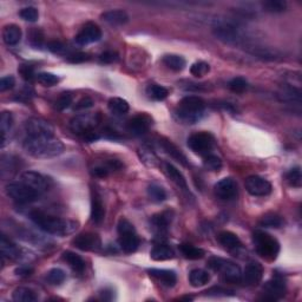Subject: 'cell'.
<instances>
[{
	"label": "cell",
	"instance_id": "1",
	"mask_svg": "<svg viewBox=\"0 0 302 302\" xmlns=\"http://www.w3.org/2000/svg\"><path fill=\"white\" fill-rule=\"evenodd\" d=\"M30 219L43 232L56 236H66L73 234L79 226L76 221L59 219V217H54L43 212H39V210L31 212Z\"/></svg>",
	"mask_w": 302,
	"mask_h": 302
},
{
	"label": "cell",
	"instance_id": "2",
	"mask_svg": "<svg viewBox=\"0 0 302 302\" xmlns=\"http://www.w3.org/2000/svg\"><path fill=\"white\" fill-rule=\"evenodd\" d=\"M24 149L35 158H52L63 154L64 144L54 136L46 137H26Z\"/></svg>",
	"mask_w": 302,
	"mask_h": 302
},
{
	"label": "cell",
	"instance_id": "3",
	"mask_svg": "<svg viewBox=\"0 0 302 302\" xmlns=\"http://www.w3.org/2000/svg\"><path fill=\"white\" fill-rule=\"evenodd\" d=\"M204 108H206V103L201 97L187 96L180 102L176 113L181 121L194 124L201 119Z\"/></svg>",
	"mask_w": 302,
	"mask_h": 302
},
{
	"label": "cell",
	"instance_id": "4",
	"mask_svg": "<svg viewBox=\"0 0 302 302\" xmlns=\"http://www.w3.org/2000/svg\"><path fill=\"white\" fill-rule=\"evenodd\" d=\"M253 242L258 254L268 261H274L280 253V243L278 240L262 230H256L254 233Z\"/></svg>",
	"mask_w": 302,
	"mask_h": 302
},
{
	"label": "cell",
	"instance_id": "5",
	"mask_svg": "<svg viewBox=\"0 0 302 302\" xmlns=\"http://www.w3.org/2000/svg\"><path fill=\"white\" fill-rule=\"evenodd\" d=\"M208 266L213 271L221 273L223 275V278L226 279V281L234 282V284H238V282L241 281V268L238 265L234 264V262H230L228 260H223L221 258H210L208 260Z\"/></svg>",
	"mask_w": 302,
	"mask_h": 302
},
{
	"label": "cell",
	"instance_id": "6",
	"mask_svg": "<svg viewBox=\"0 0 302 302\" xmlns=\"http://www.w3.org/2000/svg\"><path fill=\"white\" fill-rule=\"evenodd\" d=\"M6 194H7L9 199L20 204L34 202V201L38 200L39 195H40L21 181L7 184L6 186Z\"/></svg>",
	"mask_w": 302,
	"mask_h": 302
},
{
	"label": "cell",
	"instance_id": "7",
	"mask_svg": "<svg viewBox=\"0 0 302 302\" xmlns=\"http://www.w3.org/2000/svg\"><path fill=\"white\" fill-rule=\"evenodd\" d=\"M100 123L99 113H82L73 117L70 121V129L74 134L86 135L95 131V129Z\"/></svg>",
	"mask_w": 302,
	"mask_h": 302
},
{
	"label": "cell",
	"instance_id": "8",
	"mask_svg": "<svg viewBox=\"0 0 302 302\" xmlns=\"http://www.w3.org/2000/svg\"><path fill=\"white\" fill-rule=\"evenodd\" d=\"M215 145V138L209 132L202 131L196 132L188 138V147L193 150L195 154L200 156H207L213 150Z\"/></svg>",
	"mask_w": 302,
	"mask_h": 302
},
{
	"label": "cell",
	"instance_id": "9",
	"mask_svg": "<svg viewBox=\"0 0 302 302\" xmlns=\"http://www.w3.org/2000/svg\"><path fill=\"white\" fill-rule=\"evenodd\" d=\"M213 34L226 44L235 45L241 40L239 28L230 22H219L213 27Z\"/></svg>",
	"mask_w": 302,
	"mask_h": 302
},
{
	"label": "cell",
	"instance_id": "10",
	"mask_svg": "<svg viewBox=\"0 0 302 302\" xmlns=\"http://www.w3.org/2000/svg\"><path fill=\"white\" fill-rule=\"evenodd\" d=\"M25 132L27 137H46L54 136V129L50 123L40 118H30L25 122Z\"/></svg>",
	"mask_w": 302,
	"mask_h": 302
},
{
	"label": "cell",
	"instance_id": "11",
	"mask_svg": "<svg viewBox=\"0 0 302 302\" xmlns=\"http://www.w3.org/2000/svg\"><path fill=\"white\" fill-rule=\"evenodd\" d=\"M245 187L247 191L253 196H267L272 193V184L266 178L256 176H249L246 178Z\"/></svg>",
	"mask_w": 302,
	"mask_h": 302
},
{
	"label": "cell",
	"instance_id": "12",
	"mask_svg": "<svg viewBox=\"0 0 302 302\" xmlns=\"http://www.w3.org/2000/svg\"><path fill=\"white\" fill-rule=\"evenodd\" d=\"M216 196L223 201L235 200L239 195V188L232 177H226L217 182L214 187Z\"/></svg>",
	"mask_w": 302,
	"mask_h": 302
},
{
	"label": "cell",
	"instance_id": "13",
	"mask_svg": "<svg viewBox=\"0 0 302 302\" xmlns=\"http://www.w3.org/2000/svg\"><path fill=\"white\" fill-rule=\"evenodd\" d=\"M100 38H102V30L99 28V26L93 24V22H87V24L83 26L79 33L76 35L74 40H76L78 45L84 46V45L96 43Z\"/></svg>",
	"mask_w": 302,
	"mask_h": 302
},
{
	"label": "cell",
	"instance_id": "14",
	"mask_svg": "<svg viewBox=\"0 0 302 302\" xmlns=\"http://www.w3.org/2000/svg\"><path fill=\"white\" fill-rule=\"evenodd\" d=\"M72 243L76 248L84 252L98 251L100 247H102V241H100L99 236L93 233L80 234V235L74 238Z\"/></svg>",
	"mask_w": 302,
	"mask_h": 302
},
{
	"label": "cell",
	"instance_id": "15",
	"mask_svg": "<svg viewBox=\"0 0 302 302\" xmlns=\"http://www.w3.org/2000/svg\"><path fill=\"white\" fill-rule=\"evenodd\" d=\"M262 278H264V267L259 262H249L246 266L245 272L242 273L241 281L246 286L253 287L258 286L262 281Z\"/></svg>",
	"mask_w": 302,
	"mask_h": 302
},
{
	"label": "cell",
	"instance_id": "16",
	"mask_svg": "<svg viewBox=\"0 0 302 302\" xmlns=\"http://www.w3.org/2000/svg\"><path fill=\"white\" fill-rule=\"evenodd\" d=\"M21 182H24L25 184H27L28 187H31L32 189H34L39 194L44 193L48 188L47 178L41 174L35 173V171H26V173L22 174Z\"/></svg>",
	"mask_w": 302,
	"mask_h": 302
},
{
	"label": "cell",
	"instance_id": "17",
	"mask_svg": "<svg viewBox=\"0 0 302 302\" xmlns=\"http://www.w3.org/2000/svg\"><path fill=\"white\" fill-rule=\"evenodd\" d=\"M151 126V118L145 113L135 116L128 123V131L134 136H142L147 134Z\"/></svg>",
	"mask_w": 302,
	"mask_h": 302
},
{
	"label": "cell",
	"instance_id": "18",
	"mask_svg": "<svg viewBox=\"0 0 302 302\" xmlns=\"http://www.w3.org/2000/svg\"><path fill=\"white\" fill-rule=\"evenodd\" d=\"M264 293L266 294L265 299L268 300H279L286 294V284L281 279L275 278L267 281L264 286Z\"/></svg>",
	"mask_w": 302,
	"mask_h": 302
},
{
	"label": "cell",
	"instance_id": "19",
	"mask_svg": "<svg viewBox=\"0 0 302 302\" xmlns=\"http://www.w3.org/2000/svg\"><path fill=\"white\" fill-rule=\"evenodd\" d=\"M91 221L95 225H100L103 222L104 217H105V209H104V204L102 199L97 191L92 190L91 194Z\"/></svg>",
	"mask_w": 302,
	"mask_h": 302
},
{
	"label": "cell",
	"instance_id": "20",
	"mask_svg": "<svg viewBox=\"0 0 302 302\" xmlns=\"http://www.w3.org/2000/svg\"><path fill=\"white\" fill-rule=\"evenodd\" d=\"M118 245L121 247V249L126 254H132L138 249L139 246V239L136 232L128 233V234H122L119 235L118 239Z\"/></svg>",
	"mask_w": 302,
	"mask_h": 302
},
{
	"label": "cell",
	"instance_id": "21",
	"mask_svg": "<svg viewBox=\"0 0 302 302\" xmlns=\"http://www.w3.org/2000/svg\"><path fill=\"white\" fill-rule=\"evenodd\" d=\"M100 18H102V20L112 26H121L129 21L128 13L123 11V9H110V11L102 13Z\"/></svg>",
	"mask_w": 302,
	"mask_h": 302
},
{
	"label": "cell",
	"instance_id": "22",
	"mask_svg": "<svg viewBox=\"0 0 302 302\" xmlns=\"http://www.w3.org/2000/svg\"><path fill=\"white\" fill-rule=\"evenodd\" d=\"M149 274L150 277L155 278L162 285L167 286V287H174L177 282L176 273L173 271H167V269H149Z\"/></svg>",
	"mask_w": 302,
	"mask_h": 302
},
{
	"label": "cell",
	"instance_id": "23",
	"mask_svg": "<svg viewBox=\"0 0 302 302\" xmlns=\"http://www.w3.org/2000/svg\"><path fill=\"white\" fill-rule=\"evenodd\" d=\"M2 40L8 46L17 45L21 40V30L20 27L14 24L6 25L2 30Z\"/></svg>",
	"mask_w": 302,
	"mask_h": 302
},
{
	"label": "cell",
	"instance_id": "24",
	"mask_svg": "<svg viewBox=\"0 0 302 302\" xmlns=\"http://www.w3.org/2000/svg\"><path fill=\"white\" fill-rule=\"evenodd\" d=\"M164 171L165 174H167V176L170 178L177 187H180L184 190L188 189L186 177L183 176V174H182L175 165H173L171 163H168L167 162V163H164Z\"/></svg>",
	"mask_w": 302,
	"mask_h": 302
},
{
	"label": "cell",
	"instance_id": "25",
	"mask_svg": "<svg viewBox=\"0 0 302 302\" xmlns=\"http://www.w3.org/2000/svg\"><path fill=\"white\" fill-rule=\"evenodd\" d=\"M279 98L282 102H287V103H297L300 104L301 103V91L298 87H295L293 85H285L279 92Z\"/></svg>",
	"mask_w": 302,
	"mask_h": 302
},
{
	"label": "cell",
	"instance_id": "26",
	"mask_svg": "<svg viewBox=\"0 0 302 302\" xmlns=\"http://www.w3.org/2000/svg\"><path fill=\"white\" fill-rule=\"evenodd\" d=\"M160 144L162 149H163L169 156H171L175 161L180 162V163L183 165L188 164L186 156H184L183 152H182L180 149L174 144V143H171V141H168V139H161Z\"/></svg>",
	"mask_w": 302,
	"mask_h": 302
},
{
	"label": "cell",
	"instance_id": "27",
	"mask_svg": "<svg viewBox=\"0 0 302 302\" xmlns=\"http://www.w3.org/2000/svg\"><path fill=\"white\" fill-rule=\"evenodd\" d=\"M217 240H219L221 246H223L227 249H230V251L238 249L242 246L239 236L232 232H221L219 236H217Z\"/></svg>",
	"mask_w": 302,
	"mask_h": 302
},
{
	"label": "cell",
	"instance_id": "28",
	"mask_svg": "<svg viewBox=\"0 0 302 302\" xmlns=\"http://www.w3.org/2000/svg\"><path fill=\"white\" fill-rule=\"evenodd\" d=\"M174 255H175L174 249L171 248L170 246L163 245V243H160V245L155 246L150 253L151 259L155 260V261H165V260H170L174 258Z\"/></svg>",
	"mask_w": 302,
	"mask_h": 302
},
{
	"label": "cell",
	"instance_id": "29",
	"mask_svg": "<svg viewBox=\"0 0 302 302\" xmlns=\"http://www.w3.org/2000/svg\"><path fill=\"white\" fill-rule=\"evenodd\" d=\"M0 249H1L2 258L15 260L20 255V251H19L18 247L13 242L9 241L5 235H2L1 240H0Z\"/></svg>",
	"mask_w": 302,
	"mask_h": 302
},
{
	"label": "cell",
	"instance_id": "30",
	"mask_svg": "<svg viewBox=\"0 0 302 302\" xmlns=\"http://www.w3.org/2000/svg\"><path fill=\"white\" fill-rule=\"evenodd\" d=\"M63 260L76 273H79V274H82V273L85 271V262H84V260L80 258L79 255L76 254V253L69 252V251L64 252L63 253Z\"/></svg>",
	"mask_w": 302,
	"mask_h": 302
},
{
	"label": "cell",
	"instance_id": "31",
	"mask_svg": "<svg viewBox=\"0 0 302 302\" xmlns=\"http://www.w3.org/2000/svg\"><path fill=\"white\" fill-rule=\"evenodd\" d=\"M259 225L261 227H264V228L279 229V228H281V227H284L285 220L282 219L280 215H278V214L269 213V214H266V215L261 217Z\"/></svg>",
	"mask_w": 302,
	"mask_h": 302
},
{
	"label": "cell",
	"instance_id": "32",
	"mask_svg": "<svg viewBox=\"0 0 302 302\" xmlns=\"http://www.w3.org/2000/svg\"><path fill=\"white\" fill-rule=\"evenodd\" d=\"M210 281L209 273L204 269H194L189 274V282L193 287H202Z\"/></svg>",
	"mask_w": 302,
	"mask_h": 302
},
{
	"label": "cell",
	"instance_id": "33",
	"mask_svg": "<svg viewBox=\"0 0 302 302\" xmlns=\"http://www.w3.org/2000/svg\"><path fill=\"white\" fill-rule=\"evenodd\" d=\"M12 299L17 302H33L37 300V295L27 287H18L13 291Z\"/></svg>",
	"mask_w": 302,
	"mask_h": 302
},
{
	"label": "cell",
	"instance_id": "34",
	"mask_svg": "<svg viewBox=\"0 0 302 302\" xmlns=\"http://www.w3.org/2000/svg\"><path fill=\"white\" fill-rule=\"evenodd\" d=\"M163 63L165 66L173 71H182L187 65L186 59L178 54H167L163 57Z\"/></svg>",
	"mask_w": 302,
	"mask_h": 302
},
{
	"label": "cell",
	"instance_id": "35",
	"mask_svg": "<svg viewBox=\"0 0 302 302\" xmlns=\"http://www.w3.org/2000/svg\"><path fill=\"white\" fill-rule=\"evenodd\" d=\"M108 106L110 111L115 113V115H125L129 111V103L125 99L119 98V97L110 98Z\"/></svg>",
	"mask_w": 302,
	"mask_h": 302
},
{
	"label": "cell",
	"instance_id": "36",
	"mask_svg": "<svg viewBox=\"0 0 302 302\" xmlns=\"http://www.w3.org/2000/svg\"><path fill=\"white\" fill-rule=\"evenodd\" d=\"M180 252L188 260H200L204 256L203 249L197 248L193 245H187V243L180 246Z\"/></svg>",
	"mask_w": 302,
	"mask_h": 302
},
{
	"label": "cell",
	"instance_id": "37",
	"mask_svg": "<svg viewBox=\"0 0 302 302\" xmlns=\"http://www.w3.org/2000/svg\"><path fill=\"white\" fill-rule=\"evenodd\" d=\"M13 118L12 115L7 111H4L1 113V118H0V129H1V136H2V147L5 145V143L7 142V137L9 135L12 128Z\"/></svg>",
	"mask_w": 302,
	"mask_h": 302
},
{
	"label": "cell",
	"instance_id": "38",
	"mask_svg": "<svg viewBox=\"0 0 302 302\" xmlns=\"http://www.w3.org/2000/svg\"><path fill=\"white\" fill-rule=\"evenodd\" d=\"M147 95L154 100H163L168 97L169 91L167 87L158 85V84H150L147 87Z\"/></svg>",
	"mask_w": 302,
	"mask_h": 302
},
{
	"label": "cell",
	"instance_id": "39",
	"mask_svg": "<svg viewBox=\"0 0 302 302\" xmlns=\"http://www.w3.org/2000/svg\"><path fill=\"white\" fill-rule=\"evenodd\" d=\"M170 216L167 213L157 214V215L152 216L151 219V225L154 226V228L157 230L158 233H163L167 230L169 223H170Z\"/></svg>",
	"mask_w": 302,
	"mask_h": 302
},
{
	"label": "cell",
	"instance_id": "40",
	"mask_svg": "<svg viewBox=\"0 0 302 302\" xmlns=\"http://www.w3.org/2000/svg\"><path fill=\"white\" fill-rule=\"evenodd\" d=\"M262 8L269 13H282L287 9V2L284 0H267L262 2Z\"/></svg>",
	"mask_w": 302,
	"mask_h": 302
},
{
	"label": "cell",
	"instance_id": "41",
	"mask_svg": "<svg viewBox=\"0 0 302 302\" xmlns=\"http://www.w3.org/2000/svg\"><path fill=\"white\" fill-rule=\"evenodd\" d=\"M148 195L154 202H163L167 200V191L158 184H150L148 187Z\"/></svg>",
	"mask_w": 302,
	"mask_h": 302
},
{
	"label": "cell",
	"instance_id": "42",
	"mask_svg": "<svg viewBox=\"0 0 302 302\" xmlns=\"http://www.w3.org/2000/svg\"><path fill=\"white\" fill-rule=\"evenodd\" d=\"M65 279H66V274H65V272L60 268L51 269L46 274V281L53 286L61 285L65 281Z\"/></svg>",
	"mask_w": 302,
	"mask_h": 302
},
{
	"label": "cell",
	"instance_id": "43",
	"mask_svg": "<svg viewBox=\"0 0 302 302\" xmlns=\"http://www.w3.org/2000/svg\"><path fill=\"white\" fill-rule=\"evenodd\" d=\"M203 165L210 171H219L222 168V160H221L219 156L209 154L204 156Z\"/></svg>",
	"mask_w": 302,
	"mask_h": 302
},
{
	"label": "cell",
	"instance_id": "44",
	"mask_svg": "<svg viewBox=\"0 0 302 302\" xmlns=\"http://www.w3.org/2000/svg\"><path fill=\"white\" fill-rule=\"evenodd\" d=\"M37 80L44 86H54L59 83V77L50 72H40L37 74Z\"/></svg>",
	"mask_w": 302,
	"mask_h": 302
},
{
	"label": "cell",
	"instance_id": "45",
	"mask_svg": "<svg viewBox=\"0 0 302 302\" xmlns=\"http://www.w3.org/2000/svg\"><path fill=\"white\" fill-rule=\"evenodd\" d=\"M228 87L233 92L242 93L248 89V82L243 77H235L228 83Z\"/></svg>",
	"mask_w": 302,
	"mask_h": 302
},
{
	"label": "cell",
	"instance_id": "46",
	"mask_svg": "<svg viewBox=\"0 0 302 302\" xmlns=\"http://www.w3.org/2000/svg\"><path fill=\"white\" fill-rule=\"evenodd\" d=\"M286 178H287L288 183H290L292 187L300 188L301 184H302L301 169L299 167L291 169V170L287 173V175H286Z\"/></svg>",
	"mask_w": 302,
	"mask_h": 302
},
{
	"label": "cell",
	"instance_id": "47",
	"mask_svg": "<svg viewBox=\"0 0 302 302\" xmlns=\"http://www.w3.org/2000/svg\"><path fill=\"white\" fill-rule=\"evenodd\" d=\"M209 71L210 66L206 61H197V63L191 65L190 67V72L195 77H202L209 72Z\"/></svg>",
	"mask_w": 302,
	"mask_h": 302
},
{
	"label": "cell",
	"instance_id": "48",
	"mask_svg": "<svg viewBox=\"0 0 302 302\" xmlns=\"http://www.w3.org/2000/svg\"><path fill=\"white\" fill-rule=\"evenodd\" d=\"M19 15H20L21 19H24L26 21L30 22H34L38 20L39 18V13L38 9L35 7H32V6H28V7H24L19 12Z\"/></svg>",
	"mask_w": 302,
	"mask_h": 302
},
{
	"label": "cell",
	"instance_id": "49",
	"mask_svg": "<svg viewBox=\"0 0 302 302\" xmlns=\"http://www.w3.org/2000/svg\"><path fill=\"white\" fill-rule=\"evenodd\" d=\"M141 160L149 167H156L157 165V156L150 149L143 148L141 150Z\"/></svg>",
	"mask_w": 302,
	"mask_h": 302
},
{
	"label": "cell",
	"instance_id": "50",
	"mask_svg": "<svg viewBox=\"0 0 302 302\" xmlns=\"http://www.w3.org/2000/svg\"><path fill=\"white\" fill-rule=\"evenodd\" d=\"M73 96L71 93H61L59 98L56 100V109L58 111H63L72 104Z\"/></svg>",
	"mask_w": 302,
	"mask_h": 302
},
{
	"label": "cell",
	"instance_id": "51",
	"mask_svg": "<svg viewBox=\"0 0 302 302\" xmlns=\"http://www.w3.org/2000/svg\"><path fill=\"white\" fill-rule=\"evenodd\" d=\"M117 232H118V235H122V234L132 233L136 232V230L134 225H132L129 220L121 219L118 221V225H117Z\"/></svg>",
	"mask_w": 302,
	"mask_h": 302
},
{
	"label": "cell",
	"instance_id": "52",
	"mask_svg": "<svg viewBox=\"0 0 302 302\" xmlns=\"http://www.w3.org/2000/svg\"><path fill=\"white\" fill-rule=\"evenodd\" d=\"M18 71L26 82H32L34 79V70L31 65H20Z\"/></svg>",
	"mask_w": 302,
	"mask_h": 302
},
{
	"label": "cell",
	"instance_id": "53",
	"mask_svg": "<svg viewBox=\"0 0 302 302\" xmlns=\"http://www.w3.org/2000/svg\"><path fill=\"white\" fill-rule=\"evenodd\" d=\"M204 294L209 295V297H228V295H234L233 291L226 290V288L222 287H213L204 292Z\"/></svg>",
	"mask_w": 302,
	"mask_h": 302
},
{
	"label": "cell",
	"instance_id": "54",
	"mask_svg": "<svg viewBox=\"0 0 302 302\" xmlns=\"http://www.w3.org/2000/svg\"><path fill=\"white\" fill-rule=\"evenodd\" d=\"M118 59V53L115 51H105L103 53H100L99 60L104 64H111Z\"/></svg>",
	"mask_w": 302,
	"mask_h": 302
},
{
	"label": "cell",
	"instance_id": "55",
	"mask_svg": "<svg viewBox=\"0 0 302 302\" xmlns=\"http://www.w3.org/2000/svg\"><path fill=\"white\" fill-rule=\"evenodd\" d=\"M93 105V100L90 98V97H84V98L79 99L76 103V105L73 106L74 111H82V110H86L92 108Z\"/></svg>",
	"mask_w": 302,
	"mask_h": 302
},
{
	"label": "cell",
	"instance_id": "56",
	"mask_svg": "<svg viewBox=\"0 0 302 302\" xmlns=\"http://www.w3.org/2000/svg\"><path fill=\"white\" fill-rule=\"evenodd\" d=\"M90 59V54L85 53V52H77V53L72 54L67 58V60L72 64H78V63H84V61Z\"/></svg>",
	"mask_w": 302,
	"mask_h": 302
},
{
	"label": "cell",
	"instance_id": "57",
	"mask_svg": "<svg viewBox=\"0 0 302 302\" xmlns=\"http://www.w3.org/2000/svg\"><path fill=\"white\" fill-rule=\"evenodd\" d=\"M15 84V79L13 76H6L2 77L0 80V91H7L12 89Z\"/></svg>",
	"mask_w": 302,
	"mask_h": 302
},
{
	"label": "cell",
	"instance_id": "58",
	"mask_svg": "<svg viewBox=\"0 0 302 302\" xmlns=\"http://www.w3.org/2000/svg\"><path fill=\"white\" fill-rule=\"evenodd\" d=\"M110 171H111V170H110V169L108 168V165H97V167L92 169V171H91V173H92L93 176L99 177V178H104V177L108 176V175L110 174Z\"/></svg>",
	"mask_w": 302,
	"mask_h": 302
},
{
	"label": "cell",
	"instance_id": "59",
	"mask_svg": "<svg viewBox=\"0 0 302 302\" xmlns=\"http://www.w3.org/2000/svg\"><path fill=\"white\" fill-rule=\"evenodd\" d=\"M47 48L53 52V53H63L66 47H65V45L61 44L60 41H51V43L47 44Z\"/></svg>",
	"mask_w": 302,
	"mask_h": 302
},
{
	"label": "cell",
	"instance_id": "60",
	"mask_svg": "<svg viewBox=\"0 0 302 302\" xmlns=\"http://www.w3.org/2000/svg\"><path fill=\"white\" fill-rule=\"evenodd\" d=\"M32 273H33V269L27 267V266H22V267H19L15 269V274H17L18 277L27 278V277H30Z\"/></svg>",
	"mask_w": 302,
	"mask_h": 302
},
{
	"label": "cell",
	"instance_id": "61",
	"mask_svg": "<svg viewBox=\"0 0 302 302\" xmlns=\"http://www.w3.org/2000/svg\"><path fill=\"white\" fill-rule=\"evenodd\" d=\"M30 40H31V43L33 44V45H38V46H40L41 40H43V34H41L40 32L37 31V30L33 31V32H31Z\"/></svg>",
	"mask_w": 302,
	"mask_h": 302
},
{
	"label": "cell",
	"instance_id": "62",
	"mask_svg": "<svg viewBox=\"0 0 302 302\" xmlns=\"http://www.w3.org/2000/svg\"><path fill=\"white\" fill-rule=\"evenodd\" d=\"M99 294H100V299H102V300L110 301V300H112V299H113V292L110 291V290H104V291L100 292Z\"/></svg>",
	"mask_w": 302,
	"mask_h": 302
}]
</instances>
